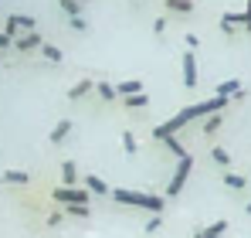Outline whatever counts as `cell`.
I'll return each instance as SVG.
<instances>
[{
	"label": "cell",
	"instance_id": "1",
	"mask_svg": "<svg viewBox=\"0 0 251 238\" xmlns=\"http://www.w3.org/2000/svg\"><path fill=\"white\" fill-rule=\"evenodd\" d=\"M112 201L116 204H129V208H139V211H150V214H163V198L160 194H150V191L112 187Z\"/></svg>",
	"mask_w": 251,
	"mask_h": 238
},
{
	"label": "cell",
	"instance_id": "2",
	"mask_svg": "<svg viewBox=\"0 0 251 238\" xmlns=\"http://www.w3.org/2000/svg\"><path fill=\"white\" fill-rule=\"evenodd\" d=\"M190 174H194V157L187 153V157L176 160V167H173V174H170V184H167V198H176L183 187H187V180H190Z\"/></svg>",
	"mask_w": 251,
	"mask_h": 238
},
{
	"label": "cell",
	"instance_id": "3",
	"mask_svg": "<svg viewBox=\"0 0 251 238\" xmlns=\"http://www.w3.org/2000/svg\"><path fill=\"white\" fill-rule=\"evenodd\" d=\"M54 201L61 204V208H72V204H88L92 201V194L85 191V187H54Z\"/></svg>",
	"mask_w": 251,
	"mask_h": 238
},
{
	"label": "cell",
	"instance_id": "4",
	"mask_svg": "<svg viewBox=\"0 0 251 238\" xmlns=\"http://www.w3.org/2000/svg\"><path fill=\"white\" fill-rule=\"evenodd\" d=\"M180 72H183V85L187 89H194L197 85V58H194V51H183V58H180Z\"/></svg>",
	"mask_w": 251,
	"mask_h": 238
},
{
	"label": "cell",
	"instance_id": "5",
	"mask_svg": "<svg viewBox=\"0 0 251 238\" xmlns=\"http://www.w3.org/2000/svg\"><path fill=\"white\" fill-rule=\"evenodd\" d=\"M41 34L38 31H24V34H17V38L10 41V48H17V51H41Z\"/></svg>",
	"mask_w": 251,
	"mask_h": 238
},
{
	"label": "cell",
	"instance_id": "6",
	"mask_svg": "<svg viewBox=\"0 0 251 238\" xmlns=\"http://www.w3.org/2000/svg\"><path fill=\"white\" fill-rule=\"evenodd\" d=\"M214 95H221V99H241V95H245L241 79H224V82H217V92H214Z\"/></svg>",
	"mask_w": 251,
	"mask_h": 238
},
{
	"label": "cell",
	"instance_id": "7",
	"mask_svg": "<svg viewBox=\"0 0 251 238\" xmlns=\"http://www.w3.org/2000/svg\"><path fill=\"white\" fill-rule=\"evenodd\" d=\"M85 191L95 194V198H109V194H112V187H109L99 174H85Z\"/></svg>",
	"mask_w": 251,
	"mask_h": 238
},
{
	"label": "cell",
	"instance_id": "8",
	"mask_svg": "<svg viewBox=\"0 0 251 238\" xmlns=\"http://www.w3.org/2000/svg\"><path fill=\"white\" fill-rule=\"evenodd\" d=\"M0 184H10V187H27V184H31V174H24V170H3V174H0Z\"/></svg>",
	"mask_w": 251,
	"mask_h": 238
},
{
	"label": "cell",
	"instance_id": "9",
	"mask_svg": "<svg viewBox=\"0 0 251 238\" xmlns=\"http://www.w3.org/2000/svg\"><path fill=\"white\" fill-rule=\"evenodd\" d=\"M88 92H95V82H92V79H82V82H75V85L68 89V99H72V102H78V99H85V95H88Z\"/></svg>",
	"mask_w": 251,
	"mask_h": 238
},
{
	"label": "cell",
	"instance_id": "10",
	"mask_svg": "<svg viewBox=\"0 0 251 238\" xmlns=\"http://www.w3.org/2000/svg\"><path fill=\"white\" fill-rule=\"evenodd\" d=\"M136 92H143V79H123L116 85V95L126 99V95H136Z\"/></svg>",
	"mask_w": 251,
	"mask_h": 238
},
{
	"label": "cell",
	"instance_id": "11",
	"mask_svg": "<svg viewBox=\"0 0 251 238\" xmlns=\"http://www.w3.org/2000/svg\"><path fill=\"white\" fill-rule=\"evenodd\" d=\"M68 133H72V119H58V126L51 129V136H48V140L58 147V143H65V140H68Z\"/></svg>",
	"mask_w": 251,
	"mask_h": 238
},
{
	"label": "cell",
	"instance_id": "12",
	"mask_svg": "<svg viewBox=\"0 0 251 238\" xmlns=\"http://www.w3.org/2000/svg\"><path fill=\"white\" fill-rule=\"evenodd\" d=\"M58 170H61L65 187H75V184H78V167H75L72 160H61V167H58Z\"/></svg>",
	"mask_w": 251,
	"mask_h": 238
},
{
	"label": "cell",
	"instance_id": "13",
	"mask_svg": "<svg viewBox=\"0 0 251 238\" xmlns=\"http://www.w3.org/2000/svg\"><path fill=\"white\" fill-rule=\"evenodd\" d=\"M238 28H241V14H231V10L221 14V31H224V34H234Z\"/></svg>",
	"mask_w": 251,
	"mask_h": 238
},
{
	"label": "cell",
	"instance_id": "14",
	"mask_svg": "<svg viewBox=\"0 0 251 238\" xmlns=\"http://www.w3.org/2000/svg\"><path fill=\"white\" fill-rule=\"evenodd\" d=\"M95 92H99V99H102V102H116V99H119L112 82H95Z\"/></svg>",
	"mask_w": 251,
	"mask_h": 238
},
{
	"label": "cell",
	"instance_id": "15",
	"mask_svg": "<svg viewBox=\"0 0 251 238\" xmlns=\"http://www.w3.org/2000/svg\"><path fill=\"white\" fill-rule=\"evenodd\" d=\"M123 106H126V109H146V106H150V95H146V92L126 95V99H123Z\"/></svg>",
	"mask_w": 251,
	"mask_h": 238
},
{
	"label": "cell",
	"instance_id": "16",
	"mask_svg": "<svg viewBox=\"0 0 251 238\" xmlns=\"http://www.w3.org/2000/svg\"><path fill=\"white\" fill-rule=\"evenodd\" d=\"M224 187H231V191H245V187H248V177H241V174H224Z\"/></svg>",
	"mask_w": 251,
	"mask_h": 238
},
{
	"label": "cell",
	"instance_id": "17",
	"mask_svg": "<svg viewBox=\"0 0 251 238\" xmlns=\"http://www.w3.org/2000/svg\"><path fill=\"white\" fill-rule=\"evenodd\" d=\"M160 143H167V150H170V153H173L176 160H180V157H187V150H183V143H180L176 136H163Z\"/></svg>",
	"mask_w": 251,
	"mask_h": 238
},
{
	"label": "cell",
	"instance_id": "18",
	"mask_svg": "<svg viewBox=\"0 0 251 238\" xmlns=\"http://www.w3.org/2000/svg\"><path fill=\"white\" fill-rule=\"evenodd\" d=\"M167 10H173V14H190L194 10V0H167Z\"/></svg>",
	"mask_w": 251,
	"mask_h": 238
},
{
	"label": "cell",
	"instance_id": "19",
	"mask_svg": "<svg viewBox=\"0 0 251 238\" xmlns=\"http://www.w3.org/2000/svg\"><path fill=\"white\" fill-rule=\"evenodd\" d=\"M210 157H214L217 167H231V153H227L224 147H214V150H210Z\"/></svg>",
	"mask_w": 251,
	"mask_h": 238
},
{
	"label": "cell",
	"instance_id": "20",
	"mask_svg": "<svg viewBox=\"0 0 251 238\" xmlns=\"http://www.w3.org/2000/svg\"><path fill=\"white\" fill-rule=\"evenodd\" d=\"M58 7H61L68 17H78V14H82V3H78V0H58Z\"/></svg>",
	"mask_w": 251,
	"mask_h": 238
},
{
	"label": "cell",
	"instance_id": "21",
	"mask_svg": "<svg viewBox=\"0 0 251 238\" xmlns=\"http://www.w3.org/2000/svg\"><path fill=\"white\" fill-rule=\"evenodd\" d=\"M221 122H224V113L207 116V119H204V133H217V129H221Z\"/></svg>",
	"mask_w": 251,
	"mask_h": 238
},
{
	"label": "cell",
	"instance_id": "22",
	"mask_svg": "<svg viewBox=\"0 0 251 238\" xmlns=\"http://www.w3.org/2000/svg\"><path fill=\"white\" fill-rule=\"evenodd\" d=\"M41 55H44V61H51V65L61 61V51H58L54 44H41Z\"/></svg>",
	"mask_w": 251,
	"mask_h": 238
},
{
	"label": "cell",
	"instance_id": "23",
	"mask_svg": "<svg viewBox=\"0 0 251 238\" xmlns=\"http://www.w3.org/2000/svg\"><path fill=\"white\" fill-rule=\"evenodd\" d=\"M204 235H227V221L221 218V221H210L207 228H204Z\"/></svg>",
	"mask_w": 251,
	"mask_h": 238
},
{
	"label": "cell",
	"instance_id": "24",
	"mask_svg": "<svg viewBox=\"0 0 251 238\" xmlns=\"http://www.w3.org/2000/svg\"><path fill=\"white\" fill-rule=\"evenodd\" d=\"M65 214H72V218H88L92 211H88V204H72V208H61Z\"/></svg>",
	"mask_w": 251,
	"mask_h": 238
},
{
	"label": "cell",
	"instance_id": "25",
	"mask_svg": "<svg viewBox=\"0 0 251 238\" xmlns=\"http://www.w3.org/2000/svg\"><path fill=\"white\" fill-rule=\"evenodd\" d=\"M123 150H126V157H136L139 147H136V136L132 133H123Z\"/></svg>",
	"mask_w": 251,
	"mask_h": 238
},
{
	"label": "cell",
	"instance_id": "26",
	"mask_svg": "<svg viewBox=\"0 0 251 238\" xmlns=\"http://www.w3.org/2000/svg\"><path fill=\"white\" fill-rule=\"evenodd\" d=\"M160 228H163V214H153V218L146 221V232L153 235V232H160Z\"/></svg>",
	"mask_w": 251,
	"mask_h": 238
},
{
	"label": "cell",
	"instance_id": "27",
	"mask_svg": "<svg viewBox=\"0 0 251 238\" xmlns=\"http://www.w3.org/2000/svg\"><path fill=\"white\" fill-rule=\"evenodd\" d=\"M61 221H65V211H54V214H48V221H44V225H48V228H58Z\"/></svg>",
	"mask_w": 251,
	"mask_h": 238
},
{
	"label": "cell",
	"instance_id": "28",
	"mask_svg": "<svg viewBox=\"0 0 251 238\" xmlns=\"http://www.w3.org/2000/svg\"><path fill=\"white\" fill-rule=\"evenodd\" d=\"M68 24H72V31H85V28H88V24H85V17H82V14H78V17H72Z\"/></svg>",
	"mask_w": 251,
	"mask_h": 238
},
{
	"label": "cell",
	"instance_id": "29",
	"mask_svg": "<svg viewBox=\"0 0 251 238\" xmlns=\"http://www.w3.org/2000/svg\"><path fill=\"white\" fill-rule=\"evenodd\" d=\"M163 31H167V17H156L153 21V34H163Z\"/></svg>",
	"mask_w": 251,
	"mask_h": 238
},
{
	"label": "cell",
	"instance_id": "30",
	"mask_svg": "<svg viewBox=\"0 0 251 238\" xmlns=\"http://www.w3.org/2000/svg\"><path fill=\"white\" fill-rule=\"evenodd\" d=\"M187 48H190V51H197V48H201V38H197V34H187Z\"/></svg>",
	"mask_w": 251,
	"mask_h": 238
},
{
	"label": "cell",
	"instance_id": "31",
	"mask_svg": "<svg viewBox=\"0 0 251 238\" xmlns=\"http://www.w3.org/2000/svg\"><path fill=\"white\" fill-rule=\"evenodd\" d=\"M241 28H245V31H251V10H245V14H241Z\"/></svg>",
	"mask_w": 251,
	"mask_h": 238
},
{
	"label": "cell",
	"instance_id": "32",
	"mask_svg": "<svg viewBox=\"0 0 251 238\" xmlns=\"http://www.w3.org/2000/svg\"><path fill=\"white\" fill-rule=\"evenodd\" d=\"M3 48H10V38H7V34L0 31V51H3Z\"/></svg>",
	"mask_w": 251,
	"mask_h": 238
},
{
	"label": "cell",
	"instance_id": "33",
	"mask_svg": "<svg viewBox=\"0 0 251 238\" xmlns=\"http://www.w3.org/2000/svg\"><path fill=\"white\" fill-rule=\"evenodd\" d=\"M194 238H227V235H204V232H197Z\"/></svg>",
	"mask_w": 251,
	"mask_h": 238
},
{
	"label": "cell",
	"instance_id": "34",
	"mask_svg": "<svg viewBox=\"0 0 251 238\" xmlns=\"http://www.w3.org/2000/svg\"><path fill=\"white\" fill-rule=\"evenodd\" d=\"M248 187H251V170H248Z\"/></svg>",
	"mask_w": 251,
	"mask_h": 238
},
{
	"label": "cell",
	"instance_id": "35",
	"mask_svg": "<svg viewBox=\"0 0 251 238\" xmlns=\"http://www.w3.org/2000/svg\"><path fill=\"white\" fill-rule=\"evenodd\" d=\"M248 214H251V201H248Z\"/></svg>",
	"mask_w": 251,
	"mask_h": 238
},
{
	"label": "cell",
	"instance_id": "36",
	"mask_svg": "<svg viewBox=\"0 0 251 238\" xmlns=\"http://www.w3.org/2000/svg\"><path fill=\"white\" fill-rule=\"evenodd\" d=\"M248 10H251V0H248Z\"/></svg>",
	"mask_w": 251,
	"mask_h": 238
},
{
	"label": "cell",
	"instance_id": "37",
	"mask_svg": "<svg viewBox=\"0 0 251 238\" xmlns=\"http://www.w3.org/2000/svg\"><path fill=\"white\" fill-rule=\"evenodd\" d=\"M78 3H82V0H78Z\"/></svg>",
	"mask_w": 251,
	"mask_h": 238
}]
</instances>
